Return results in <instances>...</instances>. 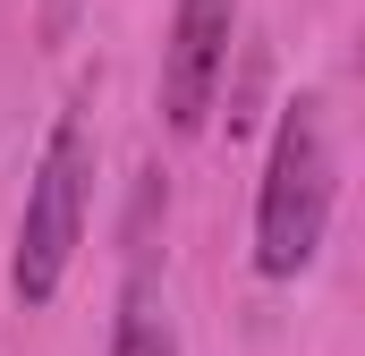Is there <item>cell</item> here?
Instances as JSON below:
<instances>
[{
    "label": "cell",
    "instance_id": "obj_4",
    "mask_svg": "<svg viewBox=\"0 0 365 356\" xmlns=\"http://www.w3.org/2000/svg\"><path fill=\"white\" fill-rule=\"evenodd\" d=\"M110 356H179V323H170V297H162V271H153V246H145V238H136L128 280H119Z\"/></svg>",
    "mask_w": 365,
    "mask_h": 356
},
{
    "label": "cell",
    "instance_id": "obj_3",
    "mask_svg": "<svg viewBox=\"0 0 365 356\" xmlns=\"http://www.w3.org/2000/svg\"><path fill=\"white\" fill-rule=\"evenodd\" d=\"M230 43H238V0H179L170 9V43H162V119L195 136L221 102L230 77Z\"/></svg>",
    "mask_w": 365,
    "mask_h": 356
},
{
    "label": "cell",
    "instance_id": "obj_2",
    "mask_svg": "<svg viewBox=\"0 0 365 356\" xmlns=\"http://www.w3.org/2000/svg\"><path fill=\"white\" fill-rule=\"evenodd\" d=\"M86 212H93V110L68 102L34 153V178H26V212H17V246H9V288L26 314H43L60 288H68V263L86 246Z\"/></svg>",
    "mask_w": 365,
    "mask_h": 356
},
{
    "label": "cell",
    "instance_id": "obj_1",
    "mask_svg": "<svg viewBox=\"0 0 365 356\" xmlns=\"http://www.w3.org/2000/svg\"><path fill=\"white\" fill-rule=\"evenodd\" d=\"M331 195H340V153H331L323 102L297 93V102H280L272 153H264V187H255V271L264 280L314 271L323 229H331Z\"/></svg>",
    "mask_w": 365,
    "mask_h": 356
}]
</instances>
